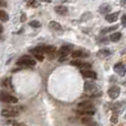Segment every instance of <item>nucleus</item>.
Returning <instances> with one entry per match:
<instances>
[{
	"label": "nucleus",
	"mask_w": 126,
	"mask_h": 126,
	"mask_svg": "<svg viewBox=\"0 0 126 126\" xmlns=\"http://www.w3.org/2000/svg\"><path fill=\"white\" fill-rule=\"evenodd\" d=\"M84 90L85 92H87V93H94V92H96V86L95 84H93L92 82H86L84 84Z\"/></svg>",
	"instance_id": "10"
},
{
	"label": "nucleus",
	"mask_w": 126,
	"mask_h": 126,
	"mask_svg": "<svg viewBox=\"0 0 126 126\" xmlns=\"http://www.w3.org/2000/svg\"><path fill=\"white\" fill-rule=\"evenodd\" d=\"M54 47H38V48L33 49L32 53H40V54H43V53H51L54 52Z\"/></svg>",
	"instance_id": "3"
},
{
	"label": "nucleus",
	"mask_w": 126,
	"mask_h": 126,
	"mask_svg": "<svg viewBox=\"0 0 126 126\" xmlns=\"http://www.w3.org/2000/svg\"><path fill=\"white\" fill-rule=\"evenodd\" d=\"M50 27H51V28H53V29H55V30H59V31L62 30V27L60 26L58 22H55V21H51L50 22Z\"/></svg>",
	"instance_id": "17"
},
{
	"label": "nucleus",
	"mask_w": 126,
	"mask_h": 126,
	"mask_svg": "<svg viewBox=\"0 0 126 126\" xmlns=\"http://www.w3.org/2000/svg\"><path fill=\"white\" fill-rule=\"evenodd\" d=\"M54 10H55V12H57V13L62 15V16L66 15V12H67V8L65 6H57L54 8Z\"/></svg>",
	"instance_id": "12"
},
{
	"label": "nucleus",
	"mask_w": 126,
	"mask_h": 126,
	"mask_svg": "<svg viewBox=\"0 0 126 126\" xmlns=\"http://www.w3.org/2000/svg\"><path fill=\"white\" fill-rule=\"evenodd\" d=\"M8 19H9L8 13L3 10H0V20H1V21H7Z\"/></svg>",
	"instance_id": "18"
},
{
	"label": "nucleus",
	"mask_w": 126,
	"mask_h": 126,
	"mask_svg": "<svg viewBox=\"0 0 126 126\" xmlns=\"http://www.w3.org/2000/svg\"><path fill=\"white\" fill-rule=\"evenodd\" d=\"M81 74H82V76H84V78L96 79V73L94 71H92V70H90V69L81 70Z\"/></svg>",
	"instance_id": "7"
},
{
	"label": "nucleus",
	"mask_w": 126,
	"mask_h": 126,
	"mask_svg": "<svg viewBox=\"0 0 126 126\" xmlns=\"http://www.w3.org/2000/svg\"><path fill=\"white\" fill-rule=\"evenodd\" d=\"M34 64H35L34 59H32V58L29 57V55L21 57L17 61V65H19V66H33Z\"/></svg>",
	"instance_id": "1"
},
{
	"label": "nucleus",
	"mask_w": 126,
	"mask_h": 126,
	"mask_svg": "<svg viewBox=\"0 0 126 126\" xmlns=\"http://www.w3.org/2000/svg\"><path fill=\"white\" fill-rule=\"evenodd\" d=\"M110 51H106V50H101L100 51V55H109L110 54Z\"/></svg>",
	"instance_id": "23"
},
{
	"label": "nucleus",
	"mask_w": 126,
	"mask_h": 126,
	"mask_svg": "<svg viewBox=\"0 0 126 126\" xmlns=\"http://www.w3.org/2000/svg\"><path fill=\"white\" fill-rule=\"evenodd\" d=\"M85 53L84 52H82V51H80V50H78V51H75V52H73L72 53V57H73V59H80V58H82V57H85Z\"/></svg>",
	"instance_id": "15"
},
{
	"label": "nucleus",
	"mask_w": 126,
	"mask_h": 126,
	"mask_svg": "<svg viewBox=\"0 0 126 126\" xmlns=\"http://www.w3.org/2000/svg\"><path fill=\"white\" fill-rule=\"evenodd\" d=\"M71 64L74 65V66H76V67H80V69H89V67H91V64H90V63L82 62L81 60H78V59L71 61Z\"/></svg>",
	"instance_id": "4"
},
{
	"label": "nucleus",
	"mask_w": 126,
	"mask_h": 126,
	"mask_svg": "<svg viewBox=\"0 0 126 126\" xmlns=\"http://www.w3.org/2000/svg\"><path fill=\"white\" fill-rule=\"evenodd\" d=\"M6 6V2L2 1V0H0V7H4Z\"/></svg>",
	"instance_id": "27"
},
{
	"label": "nucleus",
	"mask_w": 126,
	"mask_h": 126,
	"mask_svg": "<svg viewBox=\"0 0 126 126\" xmlns=\"http://www.w3.org/2000/svg\"><path fill=\"white\" fill-rule=\"evenodd\" d=\"M121 37H122V34H121L120 32H114V33H112V35L110 37V40L113 42H117L118 40L121 39Z\"/></svg>",
	"instance_id": "14"
},
{
	"label": "nucleus",
	"mask_w": 126,
	"mask_h": 126,
	"mask_svg": "<svg viewBox=\"0 0 126 126\" xmlns=\"http://www.w3.org/2000/svg\"><path fill=\"white\" fill-rule=\"evenodd\" d=\"M71 52V48L70 47H62L61 49H60V51H59V57H60V59L61 60H64V58L66 57L69 53Z\"/></svg>",
	"instance_id": "9"
},
{
	"label": "nucleus",
	"mask_w": 126,
	"mask_h": 126,
	"mask_svg": "<svg viewBox=\"0 0 126 126\" xmlns=\"http://www.w3.org/2000/svg\"><path fill=\"white\" fill-rule=\"evenodd\" d=\"M122 24H123L124 27H126V15H124V16L122 17Z\"/></svg>",
	"instance_id": "24"
},
{
	"label": "nucleus",
	"mask_w": 126,
	"mask_h": 126,
	"mask_svg": "<svg viewBox=\"0 0 126 126\" xmlns=\"http://www.w3.org/2000/svg\"><path fill=\"white\" fill-rule=\"evenodd\" d=\"M117 18H118V12H115V13H109V15H106L105 19L109 22H115L117 20Z\"/></svg>",
	"instance_id": "11"
},
{
	"label": "nucleus",
	"mask_w": 126,
	"mask_h": 126,
	"mask_svg": "<svg viewBox=\"0 0 126 126\" xmlns=\"http://www.w3.org/2000/svg\"><path fill=\"white\" fill-rule=\"evenodd\" d=\"M28 6L33 7V8H37V7L39 6V3H38L37 0H28Z\"/></svg>",
	"instance_id": "19"
},
{
	"label": "nucleus",
	"mask_w": 126,
	"mask_h": 126,
	"mask_svg": "<svg viewBox=\"0 0 126 126\" xmlns=\"http://www.w3.org/2000/svg\"><path fill=\"white\" fill-rule=\"evenodd\" d=\"M0 101L4 103H17L18 102V98L12 96L11 94H8L6 92H0Z\"/></svg>",
	"instance_id": "2"
},
{
	"label": "nucleus",
	"mask_w": 126,
	"mask_h": 126,
	"mask_svg": "<svg viewBox=\"0 0 126 126\" xmlns=\"http://www.w3.org/2000/svg\"><path fill=\"white\" fill-rule=\"evenodd\" d=\"M115 29H117V27H111V28H106V29H104V30H102V32L106 33L107 31H113V30H115Z\"/></svg>",
	"instance_id": "22"
},
{
	"label": "nucleus",
	"mask_w": 126,
	"mask_h": 126,
	"mask_svg": "<svg viewBox=\"0 0 126 126\" xmlns=\"http://www.w3.org/2000/svg\"><path fill=\"white\" fill-rule=\"evenodd\" d=\"M121 4L123 7H126V0H121Z\"/></svg>",
	"instance_id": "26"
},
{
	"label": "nucleus",
	"mask_w": 126,
	"mask_h": 126,
	"mask_svg": "<svg viewBox=\"0 0 126 126\" xmlns=\"http://www.w3.org/2000/svg\"><path fill=\"white\" fill-rule=\"evenodd\" d=\"M110 11H111V7H110L109 4H103V6H101V8H100L101 13H109Z\"/></svg>",
	"instance_id": "16"
},
{
	"label": "nucleus",
	"mask_w": 126,
	"mask_h": 126,
	"mask_svg": "<svg viewBox=\"0 0 126 126\" xmlns=\"http://www.w3.org/2000/svg\"><path fill=\"white\" fill-rule=\"evenodd\" d=\"M114 71H115L118 75L124 76L126 73V65L123 64V63H117V64H115V66H114Z\"/></svg>",
	"instance_id": "5"
},
{
	"label": "nucleus",
	"mask_w": 126,
	"mask_h": 126,
	"mask_svg": "<svg viewBox=\"0 0 126 126\" xmlns=\"http://www.w3.org/2000/svg\"><path fill=\"white\" fill-rule=\"evenodd\" d=\"M120 95V87L118 86H112L109 90V96L111 98H116Z\"/></svg>",
	"instance_id": "8"
},
{
	"label": "nucleus",
	"mask_w": 126,
	"mask_h": 126,
	"mask_svg": "<svg viewBox=\"0 0 126 126\" xmlns=\"http://www.w3.org/2000/svg\"><path fill=\"white\" fill-rule=\"evenodd\" d=\"M79 110H93V106L90 102H82L79 104Z\"/></svg>",
	"instance_id": "13"
},
{
	"label": "nucleus",
	"mask_w": 126,
	"mask_h": 126,
	"mask_svg": "<svg viewBox=\"0 0 126 126\" xmlns=\"http://www.w3.org/2000/svg\"><path fill=\"white\" fill-rule=\"evenodd\" d=\"M2 31H3V28H2V27H1V26H0V33H1V32H2Z\"/></svg>",
	"instance_id": "29"
},
{
	"label": "nucleus",
	"mask_w": 126,
	"mask_h": 126,
	"mask_svg": "<svg viewBox=\"0 0 126 126\" xmlns=\"http://www.w3.org/2000/svg\"><path fill=\"white\" fill-rule=\"evenodd\" d=\"M40 1H44V2H50L51 0H40Z\"/></svg>",
	"instance_id": "28"
},
{
	"label": "nucleus",
	"mask_w": 126,
	"mask_h": 126,
	"mask_svg": "<svg viewBox=\"0 0 126 126\" xmlns=\"http://www.w3.org/2000/svg\"><path fill=\"white\" fill-rule=\"evenodd\" d=\"M12 126H28L26 124H21V123H16V124H13Z\"/></svg>",
	"instance_id": "25"
},
{
	"label": "nucleus",
	"mask_w": 126,
	"mask_h": 126,
	"mask_svg": "<svg viewBox=\"0 0 126 126\" xmlns=\"http://www.w3.org/2000/svg\"><path fill=\"white\" fill-rule=\"evenodd\" d=\"M34 54V58L37 60H39V61H43V54H40V53H33Z\"/></svg>",
	"instance_id": "21"
},
{
	"label": "nucleus",
	"mask_w": 126,
	"mask_h": 126,
	"mask_svg": "<svg viewBox=\"0 0 126 126\" xmlns=\"http://www.w3.org/2000/svg\"><path fill=\"white\" fill-rule=\"evenodd\" d=\"M18 112L16 110H10V109H7V110H2L1 111V115L4 116V117H16L18 116Z\"/></svg>",
	"instance_id": "6"
},
{
	"label": "nucleus",
	"mask_w": 126,
	"mask_h": 126,
	"mask_svg": "<svg viewBox=\"0 0 126 126\" xmlns=\"http://www.w3.org/2000/svg\"><path fill=\"white\" fill-rule=\"evenodd\" d=\"M30 26L33 27V28H39V27H41V23L39 21H37V20H33V21L30 22Z\"/></svg>",
	"instance_id": "20"
}]
</instances>
